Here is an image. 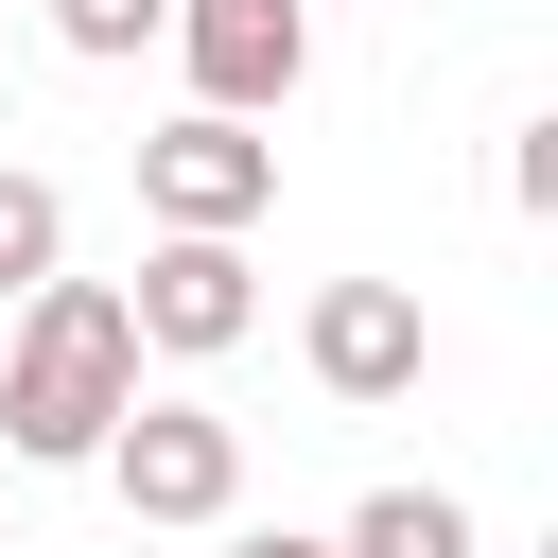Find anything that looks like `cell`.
I'll use <instances>...</instances> for the list:
<instances>
[{
  "label": "cell",
  "instance_id": "6da1fadb",
  "mask_svg": "<svg viewBox=\"0 0 558 558\" xmlns=\"http://www.w3.org/2000/svg\"><path fill=\"white\" fill-rule=\"evenodd\" d=\"M17 331H0V453H35V471H87L105 453V418L140 401V314H122V279H35V296H0Z\"/></svg>",
  "mask_w": 558,
  "mask_h": 558
},
{
  "label": "cell",
  "instance_id": "7a4b0ae2",
  "mask_svg": "<svg viewBox=\"0 0 558 558\" xmlns=\"http://www.w3.org/2000/svg\"><path fill=\"white\" fill-rule=\"evenodd\" d=\"M87 471L122 488V523H227V506H244V418H209V401H122Z\"/></svg>",
  "mask_w": 558,
  "mask_h": 558
},
{
  "label": "cell",
  "instance_id": "3957f363",
  "mask_svg": "<svg viewBox=\"0 0 558 558\" xmlns=\"http://www.w3.org/2000/svg\"><path fill=\"white\" fill-rule=\"evenodd\" d=\"M122 314H140V349H157V366H227V349L262 331L244 227H157V244H140V279H122Z\"/></svg>",
  "mask_w": 558,
  "mask_h": 558
},
{
  "label": "cell",
  "instance_id": "277c9868",
  "mask_svg": "<svg viewBox=\"0 0 558 558\" xmlns=\"http://www.w3.org/2000/svg\"><path fill=\"white\" fill-rule=\"evenodd\" d=\"M140 209H157V227H262V209H279V140H262L244 105H174V122L140 140Z\"/></svg>",
  "mask_w": 558,
  "mask_h": 558
},
{
  "label": "cell",
  "instance_id": "5b68a950",
  "mask_svg": "<svg viewBox=\"0 0 558 558\" xmlns=\"http://www.w3.org/2000/svg\"><path fill=\"white\" fill-rule=\"evenodd\" d=\"M157 52L192 70V105L279 122V105H296V70H314V0H174V17H157Z\"/></svg>",
  "mask_w": 558,
  "mask_h": 558
},
{
  "label": "cell",
  "instance_id": "8992f818",
  "mask_svg": "<svg viewBox=\"0 0 558 558\" xmlns=\"http://www.w3.org/2000/svg\"><path fill=\"white\" fill-rule=\"evenodd\" d=\"M296 366L366 418V401H418V366H436V314H418V279H331L314 314H296Z\"/></svg>",
  "mask_w": 558,
  "mask_h": 558
},
{
  "label": "cell",
  "instance_id": "52a82bcc",
  "mask_svg": "<svg viewBox=\"0 0 558 558\" xmlns=\"http://www.w3.org/2000/svg\"><path fill=\"white\" fill-rule=\"evenodd\" d=\"M331 558H471V506H453V488H366V506L331 523Z\"/></svg>",
  "mask_w": 558,
  "mask_h": 558
},
{
  "label": "cell",
  "instance_id": "ba28073f",
  "mask_svg": "<svg viewBox=\"0 0 558 558\" xmlns=\"http://www.w3.org/2000/svg\"><path fill=\"white\" fill-rule=\"evenodd\" d=\"M52 262H70V192H52V174H17V157H0V296H35V279H52Z\"/></svg>",
  "mask_w": 558,
  "mask_h": 558
},
{
  "label": "cell",
  "instance_id": "9c48e42d",
  "mask_svg": "<svg viewBox=\"0 0 558 558\" xmlns=\"http://www.w3.org/2000/svg\"><path fill=\"white\" fill-rule=\"evenodd\" d=\"M157 17H174V0H52V35H70L87 70H140V52H157Z\"/></svg>",
  "mask_w": 558,
  "mask_h": 558
},
{
  "label": "cell",
  "instance_id": "30bf717a",
  "mask_svg": "<svg viewBox=\"0 0 558 558\" xmlns=\"http://www.w3.org/2000/svg\"><path fill=\"white\" fill-rule=\"evenodd\" d=\"M227 558H331V541H296V523H244V541H227Z\"/></svg>",
  "mask_w": 558,
  "mask_h": 558
}]
</instances>
